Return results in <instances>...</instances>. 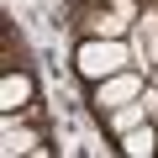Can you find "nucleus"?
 <instances>
[{
  "instance_id": "obj_5",
  "label": "nucleus",
  "mask_w": 158,
  "mask_h": 158,
  "mask_svg": "<svg viewBox=\"0 0 158 158\" xmlns=\"http://www.w3.org/2000/svg\"><path fill=\"white\" fill-rule=\"evenodd\" d=\"M27 95H32V79L27 74H6V79H0V106H6V111L27 106Z\"/></svg>"
},
{
  "instance_id": "obj_4",
  "label": "nucleus",
  "mask_w": 158,
  "mask_h": 158,
  "mask_svg": "<svg viewBox=\"0 0 158 158\" xmlns=\"http://www.w3.org/2000/svg\"><path fill=\"white\" fill-rule=\"evenodd\" d=\"M127 27H132V16H121L116 6L100 11V16H90V37H127Z\"/></svg>"
},
{
  "instance_id": "obj_7",
  "label": "nucleus",
  "mask_w": 158,
  "mask_h": 158,
  "mask_svg": "<svg viewBox=\"0 0 158 158\" xmlns=\"http://www.w3.org/2000/svg\"><path fill=\"white\" fill-rule=\"evenodd\" d=\"M148 63H153V69H158V32H153V37H148Z\"/></svg>"
},
{
  "instance_id": "obj_8",
  "label": "nucleus",
  "mask_w": 158,
  "mask_h": 158,
  "mask_svg": "<svg viewBox=\"0 0 158 158\" xmlns=\"http://www.w3.org/2000/svg\"><path fill=\"white\" fill-rule=\"evenodd\" d=\"M153 127H158V106H153Z\"/></svg>"
},
{
  "instance_id": "obj_1",
  "label": "nucleus",
  "mask_w": 158,
  "mask_h": 158,
  "mask_svg": "<svg viewBox=\"0 0 158 158\" xmlns=\"http://www.w3.org/2000/svg\"><path fill=\"white\" fill-rule=\"evenodd\" d=\"M74 63H79V74L85 79H111V74H121V69H137V58H132V42L127 37H90L85 48L74 53Z\"/></svg>"
},
{
  "instance_id": "obj_9",
  "label": "nucleus",
  "mask_w": 158,
  "mask_h": 158,
  "mask_svg": "<svg viewBox=\"0 0 158 158\" xmlns=\"http://www.w3.org/2000/svg\"><path fill=\"white\" fill-rule=\"evenodd\" d=\"M153 85H158V74H153Z\"/></svg>"
},
{
  "instance_id": "obj_2",
  "label": "nucleus",
  "mask_w": 158,
  "mask_h": 158,
  "mask_svg": "<svg viewBox=\"0 0 158 158\" xmlns=\"http://www.w3.org/2000/svg\"><path fill=\"white\" fill-rule=\"evenodd\" d=\"M142 95V74L137 69H121V74H111V79H100V106L106 111H116V106H127V100H137Z\"/></svg>"
},
{
  "instance_id": "obj_3",
  "label": "nucleus",
  "mask_w": 158,
  "mask_h": 158,
  "mask_svg": "<svg viewBox=\"0 0 158 158\" xmlns=\"http://www.w3.org/2000/svg\"><path fill=\"white\" fill-rule=\"evenodd\" d=\"M121 148L132 153V158H148V153H158V127H132V132H121Z\"/></svg>"
},
{
  "instance_id": "obj_6",
  "label": "nucleus",
  "mask_w": 158,
  "mask_h": 158,
  "mask_svg": "<svg viewBox=\"0 0 158 158\" xmlns=\"http://www.w3.org/2000/svg\"><path fill=\"white\" fill-rule=\"evenodd\" d=\"M0 148H6V153H32V132L16 127V121H6V127H0Z\"/></svg>"
}]
</instances>
